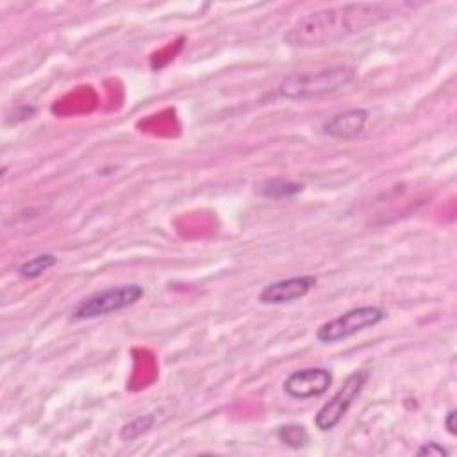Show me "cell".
Segmentation results:
<instances>
[{"instance_id": "6da1fadb", "label": "cell", "mask_w": 457, "mask_h": 457, "mask_svg": "<svg viewBox=\"0 0 457 457\" xmlns=\"http://www.w3.org/2000/svg\"><path fill=\"white\" fill-rule=\"evenodd\" d=\"M389 14V7L377 2L323 7L300 16L284 34V41L298 48L330 45L384 21Z\"/></svg>"}, {"instance_id": "7a4b0ae2", "label": "cell", "mask_w": 457, "mask_h": 457, "mask_svg": "<svg viewBox=\"0 0 457 457\" xmlns=\"http://www.w3.org/2000/svg\"><path fill=\"white\" fill-rule=\"evenodd\" d=\"M355 77V70L350 66H328L316 71H298L282 79L278 84V95L289 100H311L330 95Z\"/></svg>"}, {"instance_id": "3957f363", "label": "cell", "mask_w": 457, "mask_h": 457, "mask_svg": "<svg viewBox=\"0 0 457 457\" xmlns=\"http://www.w3.org/2000/svg\"><path fill=\"white\" fill-rule=\"evenodd\" d=\"M145 295V289L139 284H123L116 287H107L102 291H96L84 300H80L73 311V320H89L105 316L111 312L123 311L130 305H134L141 296Z\"/></svg>"}, {"instance_id": "277c9868", "label": "cell", "mask_w": 457, "mask_h": 457, "mask_svg": "<svg viewBox=\"0 0 457 457\" xmlns=\"http://www.w3.org/2000/svg\"><path fill=\"white\" fill-rule=\"evenodd\" d=\"M386 318V311L377 305H361L353 307L343 314H339L334 320L325 321L316 330V339L323 345L337 343L341 339H346L357 332H362L370 327H375Z\"/></svg>"}, {"instance_id": "5b68a950", "label": "cell", "mask_w": 457, "mask_h": 457, "mask_svg": "<svg viewBox=\"0 0 457 457\" xmlns=\"http://www.w3.org/2000/svg\"><path fill=\"white\" fill-rule=\"evenodd\" d=\"M368 378L366 371H353L352 375L346 377L343 386L336 391V395L321 405V409L314 416V425L318 430L327 432L332 430L341 418L346 414L353 400L359 396L364 382Z\"/></svg>"}, {"instance_id": "8992f818", "label": "cell", "mask_w": 457, "mask_h": 457, "mask_svg": "<svg viewBox=\"0 0 457 457\" xmlns=\"http://www.w3.org/2000/svg\"><path fill=\"white\" fill-rule=\"evenodd\" d=\"M332 384V373L325 368H303L289 373L284 380L287 396L305 400L323 395Z\"/></svg>"}, {"instance_id": "52a82bcc", "label": "cell", "mask_w": 457, "mask_h": 457, "mask_svg": "<svg viewBox=\"0 0 457 457\" xmlns=\"http://www.w3.org/2000/svg\"><path fill=\"white\" fill-rule=\"evenodd\" d=\"M316 282L318 278L314 275H298V277L270 282L259 293V302L262 305H278V303L295 302L305 296L316 286Z\"/></svg>"}, {"instance_id": "ba28073f", "label": "cell", "mask_w": 457, "mask_h": 457, "mask_svg": "<svg viewBox=\"0 0 457 457\" xmlns=\"http://www.w3.org/2000/svg\"><path fill=\"white\" fill-rule=\"evenodd\" d=\"M366 120L368 111L364 109H350L345 112H337L323 123V132L336 139H353L362 132Z\"/></svg>"}, {"instance_id": "9c48e42d", "label": "cell", "mask_w": 457, "mask_h": 457, "mask_svg": "<svg viewBox=\"0 0 457 457\" xmlns=\"http://www.w3.org/2000/svg\"><path fill=\"white\" fill-rule=\"evenodd\" d=\"M303 189V186L300 182H293V180H286V179H270L264 180L262 184H259L257 193L261 196L266 198H291L295 195H298Z\"/></svg>"}, {"instance_id": "30bf717a", "label": "cell", "mask_w": 457, "mask_h": 457, "mask_svg": "<svg viewBox=\"0 0 457 457\" xmlns=\"http://www.w3.org/2000/svg\"><path fill=\"white\" fill-rule=\"evenodd\" d=\"M55 262H57V257L54 253H39L21 262L18 266V275L23 278H36L43 275L46 270H50Z\"/></svg>"}, {"instance_id": "8fae6325", "label": "cell", "mask_w": 457, "mask_h": 457, "mask_svg": "<svg viewBox=\"0 0 457 457\" xmlns=\"http://www.w3.org/2000/svg\"><path fill=\"white\" fill-rule=\"evenodd\" d=\"M277 437L280 443H284L286 446L291 448H302L309 443V434L305 430V427L291 423V425H282L277 430Z\"/></svg>"}, {"instance_id": "7c38bea8", "label": "cell", "mask_w": 457, "mask_h": 457, "mask_svg": "<svg viewBox=\"0 0 457 457\" xmlns=\"http://www.w3.org/2000/svg\"><path fill=\"white\" fill-rule=\"evenodd\" d=\"M152 423H154V414L139 416V418H136L134 421L123 425V428H121V432H120V437H121L123 441H132V439H136L137 436H141L143 432H146V430L152 427Z\"/></svg>"}, {"instance_id": "4fadbf2b", "label": "cell", "mask_w": 457, "mask_h": 457, "mask_svg": "<svg viewBox=\"0 0 457 457\" xmlns=\"http://www.w3.org/2000/svg\"><path fill=\"white\" fill-rule=\"evenodd\" d=\"M420 457H446L448 455V450L443 448V445L436 443V441H430V443H423L418 452H416Z\"/></svg>"}, {"instance_id": "5bb4252c", "label": "cell", "mask_w": 457, "mask_h": 457, "mask_svg": "<svg viewBox=\"0 0 457 457\" xmlns=\"http://www.w3.org/2000/svg\"><path fill=\"white\" fill-rule=\"evenodd\" d=\"M455 418H457V411H455V409H450L448 414H446V418H445V427H446L448 434H452V436H455V432H457Z\"/></svg>"}]
</instances>
